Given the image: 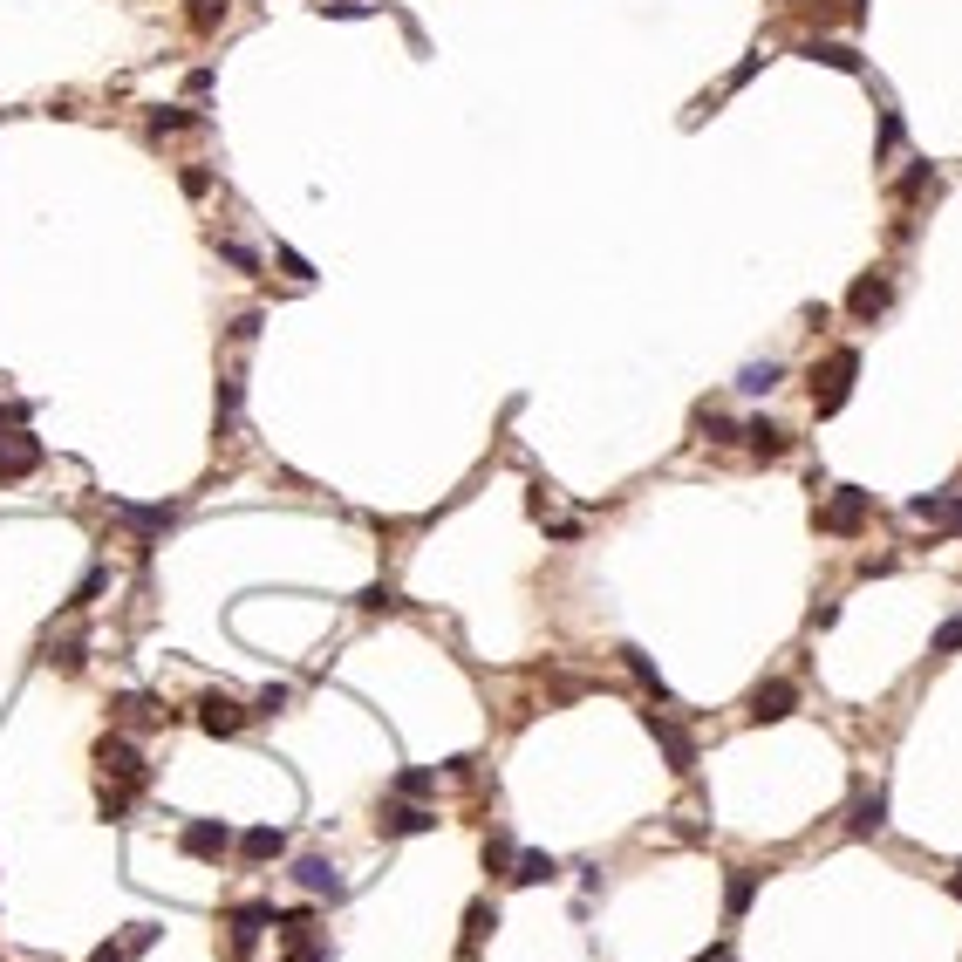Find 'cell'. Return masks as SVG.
I'll return each instance as SVG.
<instances>
[{
	"label": "cell",
	"mask_w": 962,
	"mask_h": 962,
	"mask_svg": "<svg viewBox=\"0 0 962 962\" xmlns=\"http://www.w3.org/2000/svg\"><path fill=\"white\" fill-rule=\"evenodd\" d=\"M853 376H860V355H853V348H833L826 376L812 383V410H819V417H840V410H847V396H853Z\"/></svg>",
	"instance_id": "6da1fadb"
},
{
	"label": "cell",
	"mask_w": 962,
	"mask_h": 962,
	"mask_svg": "<svg viewBox=\"0 0 962 962\" xmlns=\"http://www.w3.org/2000/svg\"><path fill=\"white\" fill-rule=\"evenodd\" d=\"M96 765H103V778L130 785V792H137V785H151V765H144V751H137V744H130L123 731H110L103 744H96Z\"/></svg>",
	"instance_id": "7a4b0ae2"
},
{
	"label": "cell",
	"mask_w": 962,
	"mask_h": 962,
	"mask_svg": "<svg viewBox=\"0 0 962 962\" xmlns=\"http://www.w3.org/2000/svg\"><path fill=\"white\" fill-rule=\"evenodd\" d=\"M867 512H874V492H860V485H840V492H833V499L819 505V533H860V526H867Z\"/></svg>",
	"instance_id": "3957f363"
},
{
	"label": "cell",
	"mask_w": 962,
	"mask_h": 962,
	"mask_svg": "<svg viewBox=\"0 0 962 962\" xmlns=\"http://www.w3.org/2000/svg\"><path fill=\"white\" fill-rule=\"evenodd\" d=\"M642 724H649V737L662 744L669 771H676V778H690V771H696V744H690V731H683L669 710H642Z\"/></svg>",
	"instance_id": "277c9868"
},
{
	"label": "cell",
	"mask_w": 962,
	"mask_h": 962,
	"mask_svg": "<svg viewBox=\"0 0 962 962\" xmlns=\"http://www.w3.org/2000/svg\"><path fill=\"white\" fill-rule=\"evenodd\" d=\"M178 853H185V860H226L232 826L226 819H185V826H178Z\"/></svg>",
	"instance_id": "5b68a950"
},
{
	"label": "cell",
	"mask_w": 962,
	"mask_h": 962,
	"mask_svg": "<svg viewBox=\"0 0 962 962\" xmlns=\"http://www.w3.org/2000/svg\"><path fill=\"white\" fill-rule=\"evenodd\" d=\"M383 826L389 840H410V833H430L437 826V806H424V799H383Z\"/></svg>",
	"instance_id": "8992f818"
},
{
	"label": "cell",
	"mask_w": 962,
	"mask_h": 962,
	"mask_svg": "<svg viewBox=\"0 0 962 962\" xmlns=\"http://www.w3.org/2000/svg\"><path fill=\"white\" fill-rule=\"evenodd\" d=\"M246 717H253V710H246V703H232V696H198V731L205 737H239L246 731Z\"/></svg>",
	"instance_id": "52a82bcc"
},
{
	"label": "cell",
	"mask_w": 962,
	"mask_h": 962,
	"mask_svg": "<svg viewBox=\"0 0 962 962\" xmlns=\"http://www.w3.org/2000/svg\"><path fill=\"white\" fill-rule=\"evenodd\" d=\"M792 710H799V683H785V676H771V683L751 690V724H785Z\"/></svg>",
	"instance_id": "ba28073f"
},
{
	"label": "cell",
	"mask_w": 962,
	"mask_h": 962,
	"mask_svg": "<svg viewBox=\"0 0 962 962\" xmlns=\"http://www.w3.org/2000/svg\"><path fill=\"white\" fill-rule=\"evenodd\" d=\"M28 471H41V437L7 430V437H0V485H14V478H28Z\"/></svg>",
	"instance_id": "9c48e42d"
},
{
	"label": "cell",
	"mask_w": 962,
	"mask_h": 962,
	"mask_svg": "<svg viewBox=\"0 0 962 962\" xmlns=\"http://www.w3.org/2000/svg\"><path fill=\"white\" fill-rule=\"evenodd\" d=\"M887 301H894V280H887V273H867V280H853L847 314L853 321H874V314H887Z\"/></svg>",
	"instance_id": "30bf717a"
},
{
	"label": "cell",
	"mask_w": 962,
	"mask_h": 962,
	"mask_svg": "<svg viewBox=\"0 0 962 962\" xmlns=\"http://www.w3.org/2000/svg\"><path fill=\"white\" fill-rule=\"evenodd\" d=\"M294 881L308 887L314 901H342V894H348V881H342V874H335V867H328V860H321V853H308V860H294Z\"/></svg>",
	"instance_id": "8fae6325"
},
{
	"label": "cell",
	"mask_w": 962,
	"mask_h": 962,
	"mask_svg": "<svg viewBox=\"0 0 962 962\" xmlns=\"http://www.w3.org/2000/svg\"><path fill=\"white\" fill-rule=\"evenodd\" d=\"M881 826H887V792H881V785H867V792L853 799V812H847V833H860V840H874Z\"/></svg>",
	"instance_id": "7c38bea8"
},
{
	"label": "cell",
	"mask_w": 962,
	"mask_h": 962,
	"mask_svg": "<svg viewBox=\"0 0 962 962\" xmlns=\"http://www.w3.org/2000/svg\"><path fill=\"white\" fill-rule=\"evenodd\" d=\"M273 922V901H246V908H232V949L246 956L253 942H260V928Z\"/></svg>",
	"instance_id": "4fadbf2b"
},
{
	"label": "cell",
	"mask_w": 962,
	"mask_h": 962,
	"mask_svg": "<svg viewBox=\"0 0 962 962\" xmlns=\"http://www.w3.org/2000/svg\"><path fill=\"white\" fill-rule=\"evenodd\" d=\"M744 444H751L758 458H785V451H792V430L771 424V417H751V424H744Z\"/></svg>",
	"instance_id": "5bb4252c"
},
{
	"label": "cell",
	"mask_w": 962,
	"mask_h": 962,
	"mask_svg": "<svg viewBox=\"0 0 962 962\" xmlns=\"http://www.w3.org/2000/svg\"><path fill=\"white\" fill-rule=\"evenodd\" d=\"M116 519L137 526V533H164V526H178V499L171 505H116Z\"/></svg>",
	"instance_id": "9a60e30c"
},
{
	"label": "cell",
	"mask_w": 962,
	"mask_h": 962,
	"mask_svg": "<svg viewBox=\"0 0 962 962\" xmlns=\"http://www.w3.org/2000/svg\"><path fill=\"white\" fill-rule=\"evenodd\" d=\"M492 928H499V908H492V901H471V908H464V956H478Z\"/></svg>",
	"instance_id": "2e32d148"
},
{
	"label": "cell",
	"mask_w": 962,
	"mask_h": 962,
	"mask_svg": "<svg viewBox=\"0 0 962 962\" xmlns=\"http://www.w3.org/2000/svg\"><path fill=\"white\" fill-rule=\"evenodd\" d=\"M751 901H758V874L751 867H731V881H724V915H751Z\"/></svg>",
	"instance_id": "e0dca14e"
},
{
	"label": "cell",
	"mask_w": 962,
	"mask_h": 962,
	"mask_svg": "<svg viewBox=\"0 0 962 962\" xmlns=\"http://www.w3.org/2000/svg\"><path fill=\"white\" fill-rule=\"evenodd\" d=\"M799 55H806V62H826V69H847V76H860V48H847V41H806Z\"/></svg>",
	"instance_id": "ac0fdd59"
},
{
	"label": "cell",
	"mask_w": 962,
	"mask_h": 962,
	"mask_svg": "<svg viewBox=\"0 0 962 962\" xmlns=\"http://www.w3.org/2000/svg\"><path fill=\"white\" fill-rule=\"evenodd\" d=\"M778 383H785V362H744V369H737V389H744V396H771Z\"/></svg>",
	"instance_id": "d6986e66"
},
{
	"label": "cell",
	"mask_w": 962,
	"mask_h": 962,
	"mask_svg": "<svg viewBox=\"0 0 962 962\" xmlns=\"http://www.w3.org/2000/svg\"><path fill=\"white\" fill-rule=\"evenodd\" d=\"M239 853H246V860H280V853H287V833H280V826H253V833H239Z\"/></svg>",
	"instance_id": "ffe728a7"
},
{
	"label": "cell",
	"mask_w": 962,
	"mask_h": 962,
	"mask_svg": "<svg viewBox=\"0 0 962 962\" xmlns=\"http://www.w3.org/2000/svg\"><path fill=\"white\" fill-rule=\"evenodd\" d=\"M232 14V0H185V21H192V35H219Z\"/></svg>",
	"instance_id": "44dd1931"
},
{
	"label": "cell",
	"mask_w": 962,
	"mask_h": 962,
	"mask_svg": "<svg viewBox=\"0 0 962 962\" xmlns=\"http://www.w3.org/2000/svg\"><path fill=\"white\" fill-rule=\"evenodd\" d=\"M553 874H560L553 853H519V860H512V881L519 887H539V881H553Z\"/></svg>",
	"instance_id": "7402d4cb"
},
{
	"label": "cell",
	"mask_w": 962,
	"mask_h": 962,
	"mask_svg": "<svg viewBox=\"0 0 962 962\" xmlns=\"http://www.w3.org/2000/svg\"><path fill=\"white\" fill-rule=\"evenodd\" d=\"M396 799H437V771H430V765H403V771H396Z\"/></svg>",
	"instance_id": "603a6c76"
},
{
	"label": "cell",
	"mask_w": 962,
	"mask_h": 962,
	"mask_svg": "<svg viewBox=\"0 0 962 962\" xmlns=\"http://www.w3.org/2000/svg\"><path fill=\"white\" fill-rule=\"evenodd\" d=\"M198 123H205V116H198V110H178V103H171V110H151V116H144V130H151V137H171V130H198Z\"/></svg>",
	"instance_id": "cb8c5ba5"
},
{
	"label": "cell",
	"mask_w": 962,
	"mask_h": 962,
	"mask_svg": "<svg viewBox=\"0 0 962 962\" xmlns=\"http://www.w3.org/2000/svg\"><path fill=\"white\" fill-rule=\"evenodd\" d=\"M621 662H628V676H635V683H642L655 703H669V690H662V676H655V662H649L642 649H621Z\"/></svg>",
	"instance_id": "d4e9b609"
},
{
	"label": "cell",
	"mask_w": 962,
	"mask_h": 962,
	"mask_svg": "<svg viewBox=\"0 0 962 962\" xmlns=\"http://www.w3.org/2000/svg\"><path fill=\"white\" fill-rule=\"evenodd\" d=\"M696 424H703V437H710V444H737V437H744V424H731V417H724V410H710V403L696 410Z\"/></svg>",
	"instance_id": "484cf974"
},
{
	"label": "cell",
	"mask_w": 962,
	"mask_h": 962,
	"mask_svg": "<svg viewBox=\"0 0 962 962\" xmlns=\"http://www.w3.org/2000/svg\"><path fill=\"white\" fill-rule=\"evenodd\" d=\"M232 417H239V376H219V437H232Z\"/></svg>",
	"instance_id": "4316f807"
},
{
	"label": "cell",
	"mask_w": 962,
	"mask_h": 962,
	"mask_svg": "<svg viewBox=\"0 0 962 962\" xmlns=\"http://www.w3.org/2000/svg\"><path fill=\"white\" fill-rule=\"evenodd\" d=\"M512 860H519V847H512L505 833H492V840H485V867H492V874H512Z\"/></svg>",
	"instance_id": "83f0119b"
},
{
	"label": "cell",
	"mask_w": 962,
	"mask_h": 962,
	"mask_svg": "<svg viewBox=\"0 0 962 962\" xmlns=\"http://www.w3.org/2000/svg\"><path fill=\"white\" fill-rule=\"evenodd\" d=\"M110 710L123 717V724H144V717H157V703H151V696H137V690H130V696H116Z\"/></svg>",
	"instance_id": "f1b7e54d"
},
{
	"label": "cell",
	"mask_w": 962,
	"mask_h": 962,
	"mask_svg": "<svg viewBox=\"0 0 962 962\" xmlns=\"http://www.w3.org/2000/svg\"><path fill=\"white\" fill-rule=\"evenodd\" d=\"M219 260H226V267H239V273H260V253H253V246H239V239H219Z\"/></svg>",
	"instance_id": "f546056e"
},
{
	"label": "cell",
	"mask_w": 962,
	"mask_h": 962,
	"mask_svg": "<svg viewBox=\"0 0 962 962\" xmlns=\"http://www.w3.org/2000/svg\"><path fill=\"white\" fill-rule=\"evenodd\" d=\"M103 587H110V567H89V574H82V587L69 594V608H89V601H96Z\"/></svg>",
	"instance_id": "4dcf8cb0"
},
{
	"label": "cell",
	"mask_w": 962,
	"mask_h": 962,
	"mask_svg": "<svg viewBox=\"0 0 962 962\" xmlns=\"http://www.w3.org/2000/svg\"><path fill=\"white\" fill-rule=\"evenodd\" d=\"M48 662H55L62 676H76V669H82V642H76V635H69V642H55V649H48Z\"/></svg>",
	"instance_id": "1f68e13d"
},
{
	"label": "cell",
	"mask_w": 962,
	"mask_h": 962,
	"mask_svg": "<svg viewBox=\"0 0 962 962\" xmlns=\"http://www.w3.org/2000/svg\"><path fill=\"white\" fill-rule=\"evenodd\" d=\"M956 649H962V615H949L935 628V655H956Z\"/></svg>",
	"instance_id": "d6a6232c"
},
{
	"label": "cell",
	"mask_w": 962,
	"mask_h": 962,
	"mask_svg": "<svg viewBox=\"0 0 962 962\" xmlns=\"http://www.w3.org/2000/svg\"><path fill=\"white\" fill-rule=\"evenodd\" d=\"M178 185H185V198H205V192H212V171H205V164H192Z\"/></svg>",
	"instance_id": "836d02e7"
},
{
	"label": "cell",
	"mask_w": 962,
	"mask_h": 962,
	"mask_svg": "<svg viewBox=\"0 0 962 962\" xmlns=\"http://www.w3.org/2000/svg\"><path fill=\"white\" fill-rule=\"evenodd\" d=\"M273 710H287V683H273V690H260V703H253V717H273Z\"/></svg>",
	"instance_id": "e575fe53"
},
{
	"label": "cell",
	"mask_w": 962,
	"mask_h": 962,
	"mask_svg": "<svg viewBox=\"0 0 962 962\" xmlns=\"http://www.w3.org/2000/svg\"><path fill=\"white\" fill-rule=\"evenodd\" d=\"M151 942H157L151 922H130V928H123V949H151Z\"/></svg>",
	"instance_id": "d590c367"
},
{
	"label": "cell",
	"mask_w": 962,
	"mask_h": 962,
	"mask_svg": "<svg viewBox=\"0 0 962 962\" xmlns=\"http://www.w3.org/2000/svg\"><path fill=\"white\" fill-rule=\"evenodd\" d=\"M226 335H232V342H253V335H260V314H232Z\"/></svg>",
	"instance_id": "8d00e7d4"
},
{
	"label": "cell",
	"mask_w": 962,
	"mask_h": 962,
	"mask_svg": "<svg viewBox=\"0 0 962 962\" xmlns=\"http://www.w3.org/2000/svg\"><path fill=\"white\" fill-rule=\"evenodd\" d=\"M280 267L294 273V280H314V267H308V260H301V253H294V246H280Z\"/></svg>",
	"instance_id": "74e56055"
},
{
	"label": "cell",
	"mask_w": 962,
	"mask_h": 962,
	"mask_svg": "<svg viewBox=\"0 0 962 962\" xmlns=\"http://www.w3.org/2000/svg\"><path fill=\"white\" fill-rule=\"evenodd\" d=\"M123 812H130V792H110V785H103V819H123Z\"/></svg>",
	"instance_id": "f35d334b"
},
{
	"label": "cell",
	"mask_w": 962,
	"mask_h": 962,
	"mask_svg": "<svg viewBox=\"0 0 962 962\" xmlns=\"http://www.w3.org/2000/svg\"><path fill=\"white\" fill-rule=\"evenodd\" d=\"M362 608H369V615H383V608H396V594H389V587H369V594H362Z\"/></svg>",
	"instance_id": "ab89813d"
},
{
	"label": "cell",
	"mask_w": 962,
	"mask_h": 962,
	"mask_svg": "<svg viewBox=\"0 0 962 962\" xmlns=\"http://www.w3.org/2000/svg\"><path fill=\"white\" fill-rule=\"evenodd\" d=\"M894 144H901V116L887 110V116H881V151H894Z\"/></svg>",
	"instance_id": "60d3db41"
},
{
	"label": "cell",
	"mask_w": 962,
	"mask_h": 962,
	"mask_svg": "<svg viewBox=\"0 0 962 962\" xmlns=\"http://www.w3.org/2000/svg\"><path fill=\"white\" fill-rule=\"evenodd\" d=\"M89 962H123V942H103V949H96Z\"/></svg>",
	"instance_id": "b9f144b4"
},
{
	"label": "cell",
	"mask_w": 962,
	"mask_h": 962,
	"mask_svg": "<svg viewBox=\"0 0 962 962\" xmlns=\"http://www.w3.org/2000/svg\"><path fill=\"white\" fill-rule=\"evenodd\" d=\"M696 962H731V942H717V949H710V956H696Z\"/></svg>",
	"instance_id": "7bdbcfd3"
},
{
	"label": "cell",
	"mask_w": 962,
	"mask_h": 962,
	"mask_svg": "<svg viewBox=\"0 0 962 962\" xmlns=\"http://www.w3.org/2000/svg\"><path fill=\"white\" fill-rule=\"evenodd\" d=\"M949 894H956V901H962V867H956V874H949Z\"/></svg>",
	"instance_id": "ee69618b"
}]
</instances>
